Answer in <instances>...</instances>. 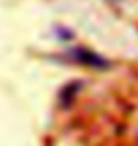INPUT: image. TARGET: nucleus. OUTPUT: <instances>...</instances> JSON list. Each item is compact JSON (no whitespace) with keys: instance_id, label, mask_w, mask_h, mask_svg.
Here are the masks:
<instances>
[{"instance_id":"f257e3e1","label":"nucleus","mask_w":138,"mask_h":146,"mask_svg":"<svg viewBox=\"0 0 138 146\" xmlns=\"http://www.w3.org/2000/svg\"><path fill=\"white\" fill-rule=\"evenodd\" d=\"M114 2H117V0H114Z\"/></svg>"}]
</instances>
